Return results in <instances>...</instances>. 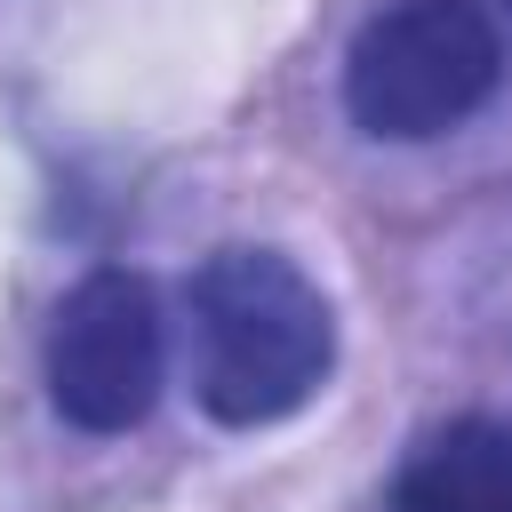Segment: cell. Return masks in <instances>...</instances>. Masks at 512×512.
<instances>
[{
    "mask_svg": "<svg viewBox=\"0 0 512 512\" xmlns=\"http://www.w3.org/2000/svg\"><path fill=\"white\" fill-rule=\"evenodd\" d=\"M40 384H48V408L72 432H88V440L136 432L160 408V384H168V320H160L152 280L128 272V264L80 272L48 312Z\"/></svg>",
    "mask_w": 512,
    "mask_h": 512,
    "instance_id": "3957f363",
    "label": "cell"
},
{
    "mask_svg": "<svg viewBox=\"0 0 512 512\" xmlns=\"http://www.w3.org/2000/svg\"><path fill=\"white\" fill-rule=\"evenodd\" d=\"M504 88V32L480 0H384L344 48V112L376 144H432Z\"/></svg>",
    "mask_w": 512,
    "mask_h": 512,
    "instance_id": "7a4b0ae2",
    "label": "cell"
},
{
    "mask_svg": "<svg viewBox=\"0 0 512 512\" xmlns=\"http://www.w3.org/2000/svg\"><path fill=\"white\" fill-rule=\"evenodd\" d=\"M184 336L192 400L224 432L288 424L336 376V304L288 248H208L184 280Z\"/></svg>",
    "mask_w": 512,
    "mask_h": 512,
    "instance_id": "6da1fadb",
    "label": "cell"
},
{
    "mask_svg": "<svg viewBox=\"0 0 512 512\" xmlns=\"http://www.w3.org/2000/svg\"><path fill=\"white\" fill-rule=\"evenodd\" d=\"M504 16H512V0H504Z\"/></svg>",
    "mask_w": 512,
    "mask_h": 512,
    "instance_id": "5b68a950",
    "label": "cell"
},
{
    "mask_svg": "<svg viewBox=\"0 0 512 512\" xmlns=\"http://www.w3.org/2000/svg\"><path fill=\"white\" fill-rule=\"evenodd\" d=\"M392 512H512V416L432 424L392 480Z\"/></svg>",
    "mask_w": 512,
    "mask_h": 512,
    "instance_id": "277c9868",
    "label": "cell"
}]
</instances>
